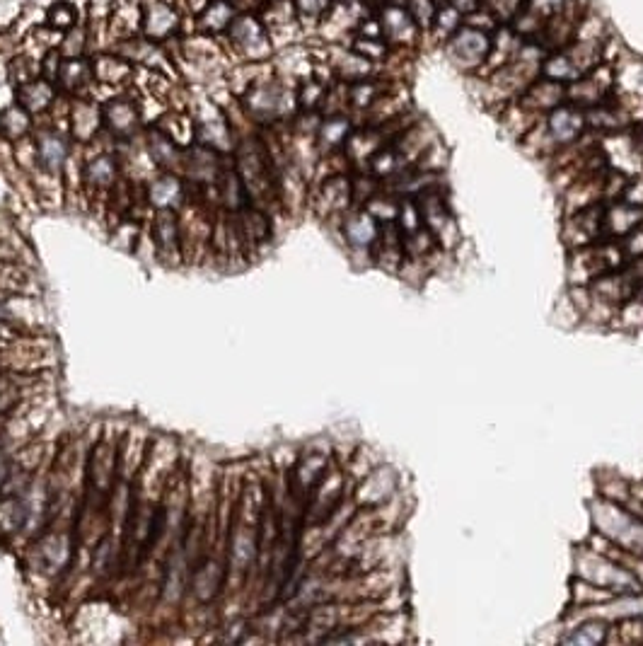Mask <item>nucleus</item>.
Segmentation results:
<instances>
[{
  "mask_svg": "<svg viewBox=\"0 0 643 646\" xmlns=\"http://www.w3.org/2000/svg\"><path fill=\"white\" fill-rule=\"evenodd\" d=\"M237 102H240L242 112L247 114L249 121L259 126H269V129H274L278 124H288L300 112L295 85L278 78L271 63L262 76L252 80V85L237 97Z\"/></svg>",
  "mask_w": 643,
  "mask_h": 646,
  "instance_id": "f257e3e1",
  "label": "nucleus"
},
{
  "mask_svg": "<svg viewBox=\"0 0 643 646\" xmlns=\"http://www.w3.org/2000/svg\"><path fill=\"white\" fill-rule=\"evenodd\" d=\"M220 42L235 63H269L276 54L274 39L257 10H240Z\"/></svg>",
  "mask_w": 643,
  "mask_h": 646,
  "instance_id": "f03ea898",
  "label": "nucleus"
},
{
  "mask_svg": "<svg viewBox=\"0 0 643 646\" xmlns=\"http://www.w3.org/2000/svg\"><path fill=\"white\" fill-rule=\"evenodd\" d=\"M590 509H593V523L598 533L629 555L643 557V516L636 511H627L622 504L610 499L593 501Z\"/></svg>",
  "mask_w": 643,
  "mask_h": 646,
  "instance_id": "7ed1b4c3",
  "label": "nucleus"
},
{
  "mask_svg": "<svg viewBox=\"0 0 643 646\" xmlns=\"http://www.w3.org/2000/svg\"><path fill=\"white\" fill-rule=\"evenodd\" d=\"M578 576L585 581H593L607 591L614 593V596H622V593H636L643 591L639 576L631 571L627 564L617 562V559L600 555L595 550L578 552L576 557Z\"/></svg>",
  "mask_w": 643,
  "mask_h": 646,
  "instance_id": "20e7f679",
  "label": "nucleus"
},
{
  "mask_svg": "<svg viewBox=\"0 0 643 646\" xmlns=\"http://www.w3.org/2000/svg\"><path fill=\"white\" fill-rule=\"evenodd\" d=\"M141 34L150 42L172 44L191 34V25L184 10L170 0H141Z\"/></svg>",
  "mask_w": 643,
  "mask_h": 646,
  "instance_id": "39448f33",
  "label": "nucleus"
},
{
  "mask_svg": "<svg viewBox=\"0 0 643 646\" xmlns=\"http://www.w3.org/2000/svg\"><path fill=\"white\" fill-rule=\"evenodd\" d=\"M491 49V34L462 25L443 46L445 56L465 76H479Z\"/></svg>",
  "mask_w": 643,
  "mask_h": 646,
  "instance_id": "423d86ee",
  "label": "nucleus"
},
{
  "mask_svg": "<svg viewBox=\"0 0 643 646\" xmlns=\"http://www.w3.org/2000/svg\"><path fill=\"white\" fill-rule=\"evenodd\" d=\"M102 124L114 141H133L143 129V114L136 97L124 90L107 97L102 102Z\"/></svg>",
  "mask_w": 643,
  "mask_h": 646,
  "instance_id": "0eeeda50",
  "label": "nucleus"
},
{
  "mask_svg": "<svg viewBox=\"0 0 643 646\" xmlns=\"http://www.w3.org/2000/svg\"><path fill=\"white\" fill-rule=\"evenodd\" d=\"M378 20H380V30H382V39L392 46V49L399 51H414L419 46H424V32L419 30L411 15L404 8V3H395V0H387L382 3L378 10Z\"/></svg>",
  "mask_w": 643,
  "mask_h": 646,
  "instance_id": "6e6552de",
  "label": "nucleus"
},
{
  "mask_svg": "<svg viewBox=\"0 0 643 646\" xmlns=\"http://www.w3.org/2000/svg\"><path fill=\"white\" fill-rule=\"evenodd\" d=\"M419 204L421 221L431 230L433 238L438 240L440 250H453L460 242V228H457L453 213L448 209V201L440 194V189H428V192L414 196Z\"/></svg>",
  "mask_w": 643,
  "mask_h": 646,
  "instance_id": "1a4fd4ad",
  "label": "nucleus"
},
{
  "mask_svg": "<svg viewBox=\"0 0 643 646\" xmlns=\"http://www.w3.org/2000/svg\"><path fill=\"white\" fill-rule=\"evenodd\" d=\"M598 146L610 170L622 172L624 177H634L643 172V146L634 134V126L600 136Z\"/></svg>",
  "mask_w": 643,
  "mask_h": 646,
  "instance_id": "9d476101",
  "label": "nucleus"
},
{
  "mask_svg": "<svg viewBox=\"0 0 643 646\" xmlns=\"http://www.w3.org/2000/svg\"><path fill=\"white\" fill-rule=\"evenodd\" d=\"M320 44V42H317ZM324 63L332 71L334 80H341V83H356V80L382 76L385 68H380L378 63L368 61L366 56L358 54L356 49H351L349 44H320Z\"/></svg>",
  "mask_w": 643,
  "mask_h": 646,
  "instance_id": "9b49d317",
  "label": "nucleus"
},
{
  "mask_svg": "<svg viewBox=\"0 0 643 646\" xmlns=\"http://www.w3.org/2000/svg\"><path fill=\"white\" fill-rule=\"evenodd\" d=\"M614 95V66L607 61H600L593 71L573 80L566 85V102L571 105L588 109L600 105V102L610 100Z\"/></svg>",
  "mask_w": 643,
  "mask_h": 646,
  "instance_id": "f8f14e48",
  "label": "nucleus"
},
{
  "mask_svg": "<svg viewBox=\"0 0 643 646\" xmlns=\"http://www.w3.org/2000/svg\"><path fill=\"white\" fill-rule=\"evenodd\" d=\"M257 13L262 17L271 39H274L276 49L295 42H305V32L300 27L298 10H295L293 0H264Z\"/></svg>",
  "mask_w": 643,
  "mask_h": 646,
  "instance_id": "ddd939ff",
  "label": "nucleus"
},
{
  "mask_svg": "<svg viewBox=\"0 0 643 646\" xmlns=\"http://www.w3.org/2000/svg\"><path fill=\"white\" fill-rule=\"evenodd\" d=\"M271 68L281 80L298 85L317 73V49L310 39L276 49Z\"/></svg>",
  "mask_w": 643,
  "mask_h": 646,
  "instance_id": "4468645a",
  "label": "nucleus"
},
{
  "mask_svg": "<svg viewBox=\"0 0 643 646\" xmlns=\"http://www.w3.org/2000/svg\"><path fill=\"white\" fill-rule=\"evenodd\" d=\"M544 126H547L549 136L556 143V148H566L571 143H576L578 138L588 134V124H585V109L564 102V105L554 107L552 112L542 117Z\"/></svg>",
  "mask_w": 643,
  "mask_h": 646,
  "instance_id": "2eb2a0df",
  "label": "nucleus"
},
{
  "mask_svg": "<svg viewBox=\"0 0 643 646\" xmlns=\"http://www.w3.org/2000/svg\"><path fill=\"white\" fill-rule=\"evenodd\" d=\"M602 221H605V201H598V204H590L585 206V209L573 211L564 226V242L571 250L600 242Z\"/></svg>",
  "mask_w": 643,
  "mask_h": 646,
  "instance_id": "dca6fc26",
  "label": "nucleus"
},
{
  "mask_svg": "<svg viewBox=\"0 0 643 646\" xmlns=\"http://www.w3.org/2000/svg\"><path fill=\"white\" fill-rule=\"evenodd\" d=\"M32 146L34 160L42 170L59 172L71 155V136H66L56 126H42V129H34Z\"/></svg>",
  "mask_w": 643,
  "mask_h": 646,
  "instance_id": "f3484780",
  "label": "nucleus"
},
{
  "mask_svg": "<svg viewBox=\"0 0 643 646\" xmlns=\"http://www.w3.org/2000/svg\"><path fill=\"white\" fill-rule=\"evenodd\" d=\"M92 56V68H95V88H109L114 92H121L124 88L133 85L136 78V66L131 61H126L124 56L117 54L112 49L95 51Z\"/></svg>",
  "mask_w": 643,
  "mask_h": 646,
  "instance_id": "a211bd4d",
  "label": "nucleus"
},
{
  "mask_svg": "<svg viewBox=\"0 0 643 646\" xmlns=\"http://www.w3.org/2000/svg\"><path fill=\"white\" fill-rule=\"evenodd\" d=\"M95 68L92 56H63L56 88L63 97H83L95 90Z\"/></svg>",
  "mask_w": 643,
  "mask_h": 646,
  "instance_id": "6ab92c4d",
  "label": "nucleus"
},
{
  "mask_svg": "<svg viewBox=\"0 0 643 646\" xmlns=\"http://www.w3.org/2000/svg\"><path fill=\"white\" fill-rule=\"evenodd\" d=\"M59 97L63 95L59 92V88H56L54 80L44 78L42 73L13 88V102H17L22 109H27L34 119L49 112V109L56 105Z\"/></svg>",
  "mask_w": 643,
  "mask_h": 646,
  "instance_id": "aec40b11",
  "label": "nucleus"
},
{
  "mask_svg": "<svg viewBox=\"0 0 643 646\" xmlns=\"http://www.w3.org/2000/svg\"><path fill=\"white\" fill-rule=\"evenodd\" d=\"M71 138L78 143H92L104 131L102 102H95L90 95L71 97Z\"/></svg>",
  "mask_w": 643,
  "mask_h": 646,
  "instance_id": "412c9836",
  "label": "nucleus"
},
{
  "mask_svg": "<svg viewBox=\"0 0 643 646\" xmlns=\"http://www.w3.org/2000/svg\"><path fill=\"white\" fill-rule=\"evenodd\" d=\"M353 204V187L351 177L346 172H334L324 177L315 194V209L322 216H334V213L349 211Z\"/></svg>",
  "mask_w": 643,
  "mask_h": 646,
  "instance_id": "4be33fe9",
  "label": "nucleus"
},
{
  "mask_svg": "<svg viewBox=\"0 0 643 646\" xmlns=\"http://www.w3.org/2000/svg\"><path fill=\"white\" fill-rule=\"evenodd\" d=\"M397 494V470L390 465H380L370 470L358 487L356 506L358 509H373V506L385 504L387 499Z\"/></svg>",
  "mask_w": 643,
  "mask_h": 646,
  "instance_id": "5701e85b",
  "label": "nucleus"
},
{
  "mask_svg": "<svg viewBox=\"0 0 643 646\" xmlns=\"http://www.w3.org/2000/svg\"><path fill=\"white\" fill-rule=\"evenodd\" d=\"M370 257H373V262L382 267L385 271H397L402 269V262H404V233L402 228H399L397 221L392 223H382L380 226V233H378V240L373 242V247H370Z\"/></svg>",
  "mask_w": 643,
  "mask_h": 646,
  "instance_id": "b1692460",
  "label": "nucleus"
},
{
  "mask_svg": "<svg viewBox=\"0 0 643 646\" xmlns=\"http://www.w3.org/2000/svg\"><path fill=\"white\" fill-rule=\"evenodd\" d=\"M614 66V95L641 97L643 100V59L622 46L612 61Z\"/></svg>",
  "mask_w": 643,
  "mask_h": 646,
  "instance_id": "393cba45",
  "label": "nucleus"
},
{
  "mask_svg": "<svg viewBox=\"0 0 643 646\" xmlns=\"http://www.w3.org/2000/svg\"><path fill=\"white\" fill-rule=\"evenodd\" d=\"M237 13H240V8H237L235 0H206L204 8L191 20V25H194V32L220 39Z\"/></svg>",
  "mask_w": 643,
  "mask_h": 646,
  "instance_id": "a878e982",
  "label": "nucleus"
},
{
  "mask_svg": "<svg viewBox=\"0 0 643 646\" xmlns=\"http://www.w3.org/2000/svg\"><path fill=\"white\" fill-rule=\"evenodd\" d=\"M643 223L641 206L627 204L622 199L605 201V221H602V240H622L631 230Z\"/></svg>",
  "mask_w": 643,
  "mask_h": 646,
  "instance_id": "bb28decb",
  "label": "nucleus"
},
{
  "mask_svg": "<svg viewBox=\"0 0 643 646\" xmlns=\"http://www.w3.org/2000/svg\"><path fill=\"white\" fill-rule=\"evenodd\" d=\"M353 126H356V121H353L351 114H322L315 134L320 155H337L344 151L346 138L351 136Z\"/></svg>",
  "mask_w": 643,
  "mask_h": 646,
  "instance_id": "cd10ccee",
  "label": "nucleus"
},
{
  "mask_svg": "<svg viewBox=\"0 0 643 646\" xmlns=\"http://www.w3.org/2000/svg\"><path fill=\"white\" fill-rule=\"evenodd\" d=\"M523 44H525V39L520 37V34L515 32L511 25L498 27V30L491 34V49H489V56H486L484 68L479 71V76H474V78L491 76V73L498 71V68H503L506 63H511Z\"/></svg>",
  "mask_w": 643,
  "mask_h": 646,
  "instance_id": "c85d7f7f",
  "label": "nucleus"
},
{
  "mask_svg": "<svg viewBox=\"0 0 643 646\" xmlns=\"http://www.w3.org/2000/svg\"><path fill=\"white\" fill-rule=\"evenodd\" d=\"M523 105L530 109V112H535L537 117H544V114L552 112L554 107L564 105L566 102V85L561 83H554V80L549 78H537L535 83L527 88L523 95L518 97Z\"/></svg>",
  "mask_w": 643,
  "mask_h": 646,
  "instance_id": "c756f323",
  "label": "nucleus"
},
{
  "mask_svg": "<svg viewBox=\"0 0 643 646\" xmlns=\"http://www.w3.org/2000/svg\"><path fill=\"white\" fill-rule=\"evenodd\" d=\"M392 78H387L385 73L382 76L363 78L356 80V83H346V100H349V114H358V117H366L370 107L378 102V97L390 88Z\"/></svg>",
  "mask_w": 643,
  "mask_h": 646,
  "instance_id": "7c9ffc66",
  "label": "nucleus"
},
{
  "mask_svg": "<svg viewBox=\"0 0 643 646\" xmlns=\"http://www.w3.org/2000/svg\"><path fill=\"white\" fill-rule=\"evenodd\" d=\"M42 22L56 34H66L71 32L73 27L83 25L85 10L78 8L73 0H51V3L44 8Z\"/></svg>",
  "mask_w": 643,
  "mask_h": 646,
  "instance_id": "2f4dec72",
  "label": "nucleus"
},
{
  "mask_svg": "<svg viewBox=\"0 0 643 646\" xmlns=\"http://www.w3.org/2000/svg\"><path fill=\"white\" fill-rule=\"evenodd\" d=\"M34 129H37L34 117L27 109L17 105V102H10L8 107L0 109V134H3L5 141H25V138L34 134Z\"/></svg>",
  "mask_w": 643,
  "mask_h": 646,
  "instance_id": "473e14b6",
  "label": "nucleus"
},
{
  "mask_svg": "<svg viewBox=\"0 0 643 646\" xmlns=\"http://www.w3.org/2000/svg\"><path fill=\"white\" fill-rule=\"evenodd\" d=\"M378 233H380V223L375 221L363 206L358 211H353L344 223V235L353 247H366V250H370L373 242L378 240Z\"/></svg>",
  "mask_w": 643,
  "mask_h": 646,
  "instance_id": "72a5a7b5",
  "label": "nucleus"
},
{
  "mask_svg": "<svg viewBox=\"0 0 643 646\" xmlns=\"http://www.w3.org/2000/svg\"><path fill=\"white\" fill-rule=\"evenodd\" d=\"M540 119L542 117H537L535 112H530V109H527L520 100L508 102V105L498 112L501 129L511 138H515V141H520V138H523Z\"/></svg>",
  "mask_w": 643,
  "mask_h": 646,
  "instance_id": "f704fd0d",
  "label": "nucleus"
},
{
  "mask_svg": "<svg viewBox=\"0 0 643 646\" xmlns=\"http://www.w3.org/2000/svg\"><path fill=\"white\" fill-rule=\"evenodd\" d=\"M462 27V13L455 8V5L445 3L440 5L438 15H436V22H433V27L428 30V34L424 37V46H433V49H443L445 42H448L453 34L460 30Z\"/></svg>",
  "mask_w": 643,
  "mask_h": 646,
  "instance_id": "c9c22d12",
  "label": "nucleus"
},
{
  "mask_svg": "<svg viewBox=\"0 0 643 646\" xmlns=\"http://www.w3.org/2000/svg\"><path fill=\"white\" fill-rule=\"evenodd\" d=\"M583 73L578 71V66L573 59L566 54V49H554L547 51V56L542 59V78L554 80V83L571 85L573 80L581 78Z\"/></svg>",
  "mask_w": 643,
  "mask_h": 646,
  "instance_id": "e433bc0d",
  "label": "nucleus"
},
{
  "mask_svg": "<svg viewBox=\"0 0 643 646\" xmlns=\"http://www.w3.org/2000/svg\"><path fill=\"white\" fill-rule=\"evenodd\" d=\"M295 10H298L300 27H303L305 39H315L317 30L324 22V17L332 10L334 0H293Z\"/></svg>",
  "mask_w": 643,
  "mask_h": 646,
  "instance_id": "4c0bfd02",
  "label": "nucleus"
},
{
  "mask_svg": "<svg viewBox=\"0 0 643 646\" xmlns=\"http://www.w3.org/2000/svg\"><path fill=\"white\" fill-rule=\"evenodd\" d=\"M610 634V622L602 617H588V620L576 625L569 634H564V644H578V646H598Z\"/></svg>",
  "mask_w": 643,
  "mask_h": 646,
  "instance_id": "58836bf2",
  "label": "nucleus"
},
{
  "mask_svg": "<svg viewBox=\"0 0 643 646\" xmlns=\"http://www.w3.org/2000/svg\"><path fill=\"white\" fill-rule=\"evenodd\" d=\"M119 175V160L117 155L102 153L97 158H92L88 165H85V182L95 184V187H112L117 182Z\"/></svg>",
  "mask_w": 643,
  "mask_h": 646,
  "instance_id": "ea45409f",
  "label": "nucleus"
},
{
  "mask_svg": "<svg viewBox=\"0 0 643 646\" xmlns=\"http://www.w3.org/2000/svg\"><path fill=\"white\" fill-rule=\"evenodd\" d=\"M610 598H614V593L607 591V588L593 584V581H585V579H581V576H578V579H573V588H571L573 610L593 608V605L610 601Z\"/></svg>",
  "mask_w": 643,
  "mask_h": 646,
  "instance_id": "a19ab883",
  "label": "nucleus"
},
{
  "mask_svg": "<svg viewBox=\"0 0 643 646\" xmlns=\"http://www.w3.org/2000/svg\"><path fill=\"white\" fill-rule=\"evenodd\" d=\"M404 8H407L411 20L419 25V30L424 32V37H426L428 30L433 27V22H436L440 5L436 3V0H404Z\"/></svg>",
  "mask_w": 643,
  "mask_h": 646,
  "instance_id": "79ce46f5",
  "label": "nucleus"
},
{
  "mask_svg": "<svg viewBox=\"0 0 643 646\" xmlns=\"http://www.w3.org/2000/svg\"><path fill=\"white\" fill-rule=\"evenodd\" d=\"M184 192V184L177 180L172 172H167V175H162L160 180L153 182V187H150V201H155V204L160 206H167L170 204V199H179Z\"/></svg>",
  "mask_w": 643,
  "mask_h": 646,
  "instance_id": "37998d69",
  "label": "nucleus"
},
{
  "mask_svg": "<svg viewBox=\"0 0 643 646\" xmlns=\"http://www.w3.org/2000/svg\"><path fill=\"white\" fill-rule=\"evenodd\" d=\"M242 228H245L247 238L252 242H264L269 238V218L262 211L252 209V206H242Z\"/></svg>",
  "mask_w": 643,
  "mask_h": 646,
  "instance_id": "c03bdc74",
  "label": "nucleus"
},
{
  "mask_svg": "<svg viewBox=\"0 0 643 646\" xmlns=\"http://www.w3.org/2000/svg\"><path fill=\"white\" fill-rule=\"evenodd\" d=\"M617 322H619V327H624V330H641L643 327V296L639 293V296H631L629 301H624L622 305H619V310H617Z\"/></svg>",
  "mask_w": 643,
  "mask_h": 646,
  "instance_id": "a18cd8bd",
  "label": "nucleus"
},
{
  "mask_svg": "<svg viewBox=\"0 0 643 646\" xmlns=\"http://www.w3.org/2000/svg\"><path fill=\"white\" fill-rule=\"evenodd\" d=\"M25 506H22V501L17 499H5L0 501V530L3 533H15L17 528L25 523Z\"/></svg>",
  "mask_w": 643,
  "mask_h": 646,
  "instance_id": "49530a36",
  "label": "nucleus"
},
{
  "mask_svg": "<svg viewBox=\"0 0 643 646\" xmlns=\"http://www.w3.org/2000/svg\"><path fill=\"white\" fill-rule=\"evenodd\" d=\"M482 5L496 17L498 25H511L515 15L525 8V0H484Z\"/></svg>",
  "mask_w": 643,
  "mask_h": 646,
  "instance_id": "de8ad7c7",
  "label": "nucleus"
},
{
  "mask_svg": "<svg viewBox=\"0 0 643 646\" xmlns=\"http://www.w3.org/2000/svg\"><path fill=\"white\" fill-rule=\"evenodd\" d=\"M462 25L472 27V30H479V32H486V34H494L498 27V20L494 15L489 13V10L484 8V5H479L477 10H472V13L462 15Z\"/></svg>",
  "mask_w": 643,
  "mask_h": 646,
  "instance_id": "09e8293b",
  "label": "nucleus"
},
{
  "mask_svg": "<svg viewBox=\"0 0 643 646\" xmlns=\"http://www.w3.org/2000/svg\"><path fill=\"white\" fill-rule=\"evenodd\" d=\"M573 3H578V0H525V8L532 10L535 15H540L544 22L549 20V17L561 13V10L571 8Z\"/></svg>",
  "mask_w": 643,
  "mask_h": 646,
  "instance_id": "8fccbe9b",
  "label": "nucleus"
},
{
  "mask_svg": "<svg viewBox=\"0 0 643 646\" xmlns=\"http://www.w3.org/2000/svg\"><path fill=\"white\" fill-rule=\"evenodd\" d=\"M619 245H622L624 259H627V262L643 259V223L631 230L629 235H624V238L619 240Z\"/></svg>",
  "mask_w": 643,
  "mask_h": 646,
  "instance_id": "3c124183",
  "label": "nucleus"
},
{
  "mask_svg": "<svg viewBox=\"0 0 643 646\" xmlns=\"http://www.w3.org/2000/svg\"><path fill=\"white\" fill-rule=\"evenodd\" d=\"M155 233H158L160 245H175V216L172 211L162 209L158 221H155Z\"/></svg>",
  "mask_w": 643,
  "mask_h": 646,
  "instance_id": "603ef678",
  "label": "nucleus"
},
{
  "mask_svg": "<svg viewBox=\"0 0 643 646\" xmlns=\"http://www.w3.org/2000/svg\"><path fill=\"white\" fill-rule=\"evenodd\" d=\"M619 199L627 201V204L641 206V209H643V172H641V175L629 177L627 184H624L622 196H619Z\"/></svg>",
  "mask_w": 643,
  "mask_h": 646,
  "instance_id": "864d4df0",
  "label": "nucleus"
},
{
  "mask_svg": "<svg viewBox=\"0 0 643 646\" xmlns=\"http://www.w3.org/2000/svg\"><path fill=\"white\" fill-rule=\"evenodd\" d=\"M17 405V388L13 380L0 376V414L10 412Z\"/></svg>",
  "mask_w": 643,
  "mask_h": 646,
  "instance_id": "5fc2aeb1",
  "label": "nucleus"
},
{
  "mask_svg": "<svg viewBox=\"0 0 643 646\" xmlns=\"http://www.w3.org/2000/svg\"><path fill=\"white\" fill-rule=\"evenodd\" d=\"M368 3H370V5H373V8H375V10H378L382 3H387V0H368Z\"/></svg>",
  "mask_w": 643,
  "mask_h": 646,
  "instance_id": "6e6d98bb",
  "label": "nucleus"
},
{
  "mask_svg": "<svg viewBox=\"0 0 643 646\" xmlns=\"http://www.w3.org/2000/svg\"><path fill=\"white\" fill-rule=\"evenodd\" d=\"M395 3H404V0H395Z\"/></svg>",
  "mask_w": 643,
  "mask_h": 646,
  "instance_id": "4d7b16f0",
  "label": "nucleus"
},
{
  "mask_svg": "<svg viewBox=\"0 0 643 646\" xmlns=\"http://www.w3.org/2000/svg\"><path fill=\"white\" fill-rule=\"evenodd\" d=\"M0 138H3V134H0Z\"/></svg>",
  "mask_w": 643,
  "mask_h": 646,
  "instance_id": "13d9d810",
  "label": "nucleus"
}]
</instances>
